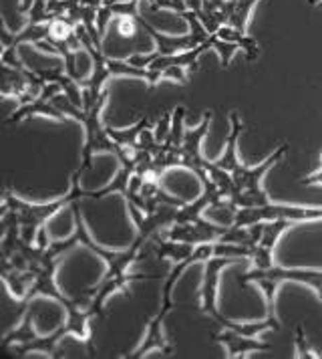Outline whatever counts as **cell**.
I'll return each instance as SVG.
<instances>
[{
	"instance_id": "6da1fadb",
	"label": "cell",
	"mask_w": 322,
	"mask_h": 359,
	"mask_svg": "<svg viewBox=\"0 0 322 359\" xmlns=\"http://www.w3.org/2000/svg\"><path fill=\"white\" fill-rule=\"evenodd\" d=\"M241 131H244V123H241L240 114L238 111L230 114V135L225 140L224 154L220 156V160L216 163L230 172L234 184L241 190L240 208L262 206V204L270 202V196L262 188V180H264V176L272 170L276 163L288 154L290 146L288 144H282L280 147H276L264 162L250 168V165L240 163V160H238V140H240Z\"/></svg>"
},
{
	"instance_id": "7a4b0ae2",
	"label": "cell",
	"mask_w": 322,
	"mask_h": 359,
	"mask_svg": "<svg viewBox=\"0 0 322 359\" xmlns=\"http://www.w3.org/2000/svg\"><path fill=\"white\" fill-rule=\"evenodd\" d=\"M211 257H214V243H202V245H195V250H193V255L190 259L174 264V269L165 277V285H163V291H161L160 311L155 313L153 319H149L144 341L139 343V347L129 358H145L149 351H161L163 355H172L174 353V347L169 345V341L165 339V333H163V321H165V317L174 309V287H176L177 280L183 275V271L188 266H192L195 262H206Z\"/></svg>"
},
{
	"instance_id": "ba28073f",
	"label": "cell",
	"mask_w": 322,
	"mask_h": 359,
	"mask_svg": "<svg viewBox=\"0 0 322 359\" xmlns=\"http://www.w3.org/2000/svg\"><path fill=\"white\" fill-rule=\"evenodd\" d=\"M211 339L224 345L227 358H241V355H248L254 351H268L272 347L270 343L260 341L258 337H246V335H241L238 331H232V329L211 333Z\"/></svg>"
},
{
	"instance_id": "5b68a950",
	"label": "cell",
	"mask_w": 322,
	"mask_h": 359,
	"mask_svg": "<svg viewBox=\"0 0 322 359\" xmlns=\"http://www.w3.org/2000/svg\"><path fill=\"white\" fill-rule=\"evenodd\" d=\"M240 262V259H232V257H211L204 262V280H202V289H200V305L202 313H206L214 321L222 315L218 309V283L220 275L225 266Z\"/></svg>"
},
{
	"instance_id": "9c48e42d",
	"label": "cell",
	"mask_w": 322,
	"mask_h": 359,
	"mask_svg": "<svg viewBox=\"0 0 322 359\" xmlns=\"http://www.w3.org/2000/svg\"><path fill=\"white\" fill-rule=\"evenodd\" d=\"M260 0H230V13L227 25L236 27L241 33H248V22L252 17V11Z\"/></svg>"
},
{
	"instance_id": "5bb4252c",
	"label": "cell",
	"mask_w": 322,
	"mask_h": 359,
	"mask_svg": "<svg viewBox=\"0 0 322 359\" xmlns=\"http://www.w3.org/2000/svg\"><path fill=\"white\" fill-rule=\"evenodd\" d=\"M161 75H163V79H172V81L179 83V85H188V81H190V75H192V73H190L186 67L169 65L161 71Z\"/></svg>"
},
{
	"instance_id": "8992f818",
	"label": "cell",
	"mask_w": 322,
	"mask_h": 359,
	"mask_svg": "<svg viewBox=\"0 0 322 359\" xmlns=\"http://www.w3.org/2000/svg\"><path fill=\"white\" fill-rule=\"evenodd\" d=\"M227 226L220 224H209L208 220H190V222H174L169 226L167 238L172 241H181L190 245H202V243H214L220 241L225 234Z\"/></svg>"
},
{
	"instance_id": "4fadbf2b",
	"label": "cell",
	"mask_w": 322,
	"mask_h": 359,
	"mask_svg": "<svg viewBox=\"0 0 322 359\" xmlns=\"http://www.w3.org/2000/svg\"><path fill=\"white\" fill-rule=\"evenodd\" d=\"M238 47L244 50V55H246V59L250 61V63H256L258 59L262 57V47L258 45V41L254 36H250L248 33L241 34V39L238 41Z\"/></svg>"
},
{
	"instance_id": "3957f363",
	"label": "cell",
	"mask_w": 322,
	"mask_h": 359,
	"mask_svg": "<svg viewBox=\"0 0 322 359\" xmlns=\"http://www.w3.org/2000/svg\"><path fill=\"white\" fill-rule=\"evenodd\" d=\"M284 280H294V283L308 285L310 289H314V293L318 294L322 303V271H314V269H282V266L254 269V271L241 275L240 285L258 283L266 293L268 315H276V289Z\"/></svg>"
},
{
	"instance_id": "7c38bea8",
	"label": "cell",
	"mask_w": 322,
	"mask_h": 359,
	"mask_svg": "<svg viewBox=\"0 0 322 359\" xmlns=\"http://www.w3.org/2000/svg\"><path fill=\"white\" fill-rule=\"evenodd\" d=\"M294 353H296V358L300 359H321V355L310 347V343L306 339L304 327L302 325L296 327V333H294Z\"/></svg>"
},
{
	"instance_id": "8fae6325",
	"label": "cell",
	"mask_w": 322,
	"mask_h": 359,
	"mask_svg": "<svg viewBox=\"0 0 322 359\" xmlns=\"http://www.w3.org/2000/svg\"><path fill=\"white\" fill-rule=\"evenodd\" d=\"M209 43H211V49L218 53L220 61H222V69H227L230 67V61L234 59V55L238 53V45L236 43H227L224 39L216 36V34H209Z\"/></svg>"
},
{
	"instance_id": "e0dca14e",
	"label": "cell",
	"mask_w": 322,
	"mask_h": 359,
	"mask_svg": "<svg viewBox=\"0 0 322 359\" xmlns=\"http://www.w3.org/2000/svg\"><path fill=\"white\" fill-rule=\"evenodd\" d=\"M186 6H188L190 11H200V8L204 6V0H186Z\"/></svg>"
},
{
	"instance_id": "ac0fdd59",
	"label": "cell",
	"mask_w": 322,
	"mask_h": 359,
	"mask_svg": "<svg viewBox=\"0 0 322 359\" xmlns=\"http://www.w3.org/2000/svg\"><path fill=\"white\" fill-rule=\"evenodd\" d=\"M308 4L310 6H316V4H321V0H308Z\"/></svg>"
},
{
	"instance_id": "30bf717a",
	"label": "cell",
	"mask_w": 322,
	"mask_h": 359,
	"mask_svg": "<svg viewBox=\"0 0 322 359\" xmlns=\"http://www.w3.org/2000/svg\"><path fill=\"white\" fill-rule=\"evenodd\" d=\"M183 117H186V107L183 105H177L176 109H174V115H172V126H169V133H167V137H165V144H169V146L179 147L181 146V142H183Z\"/></svg>"
},
{
	"instance_id": "52a82bcc",
	"label": "cell",
	"mask_w": 322,
	"mask_h": 359,
	"mask_svg": "<svg viewBox=\"0 0 322 359\" xmlns=\"http://www.w3.org/2000/svg\"><path fill=\"white\" fill-rule=\"evenodd\" d=\"M294 222L292 220H268L264 222V230L262 236L258 241V245L254 246L252 252V262L254 269H270L272 266V250L278 238L282 236L284 230H288Z\"/></svg>"
},
{
	"instance_id": "2e32d148",
	"label": "cell",
	"mask_w": 322,
	"mask_h": 359,
	"mask_svg": "<svg viewBox=\"0 0 322 359\" xmlns=\"http://www.w3.org/2000/svg\"><path fill=\"white\" fill-rule=\"evenodd\" d=\"M302 184H304V186H322V165L314 172V174H310L308 178L302 180Z\"/></svg>"
},
{
	"instance_id": "277c9868",
	"label": "cell",
	"mask_w": 322,
	"mask_h": 359,
	"mask_svg": "<svg viewBox=\"0 0 322 359\" xmlns=\"http://www.w3.org/2000/svg\"><path fill=\"white\" fill-rule=\"evenodd\" d=\"M268 220H292V222H312L322 220V206H288V204H262L250 208H238L234 224L250 226Z\"/></svg>"
},
{
	"instance_id": "9a60e30c",
	"label": "cell",
	"mask_w": 322,
	"mask_h": 359,
	"mask_svg": "<svg viewBox=\"0 0 322 359\" xmlns=\"http://www.w3.org/2000/svg\"><path fill=\"white\" fill-rule=\"evenodd\" d=\"M169 126H172V121H169L167 117L160 119L158 131H155V140H158V142H165V137H167V133H169Z\"/></svg>"
}]
</instances>
